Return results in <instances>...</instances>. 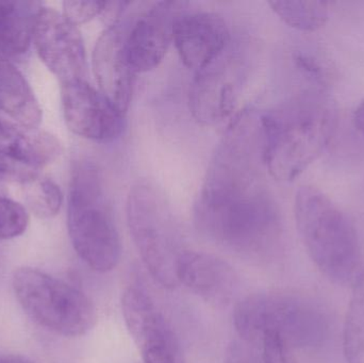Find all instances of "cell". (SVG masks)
<instances>
[{"label": "cell", "instance_id": "5bb4252c", "mask_svg": "<svg viewBox=\"0 0 364 363\" xmlns=\"http://www.w3.org/2000/svg\"><path fill=\"white\" fill-rule=\"evenodd\" d=\"M230 40L226 21L218 13L181 12L173 28L177 53L184 65L195 72L210 65Z\"/></svg>", "mask_w": 364, "mask_h": 363}, {"label": "cell", "instance_id": "7402d4cb", "mask_svg": "<svg viewBox=\"0 0 364 363\" xmlns=\"http://www.w3.org/2000/svg\"><path fill=\"white\" fill-rule=\"evenodd\" d=\"M29 224L27 209L8 196L0 194V239L10 240L21 236Z\"/></svg>", "mask_w": 364, "mask_h": 363}, {"label": "cell", "instance_id": "d4e9b609", "mask_svg": "<svg viewBox=\"0 0 364 363\" xmlns=\"http://www.w3.org/2000/svg\"><path fill=\"white\" fill-rule=\"evenodd\" d=\"M36 173V170L21 166V164L0 155V194H6L4 188L9 183L21 185Z\"/></svg>", "mask_w": 364, "mask_h": 363}, {"label": "cell", "instance_id": "30bf717a", "mask_svg": "<svg viewBox=\"0 0 364 363\" xmlns=\"http://www.w3.org/2000/svg\"><path fill=\"white\" fill-rule=\"evenodd\" d=\"M122 313L144 363H184L174 330L143 288L125 290Z\"/></svg>", "mask_w": 364, "mask_h": 363}, {"label": "cell", "instance_id": "83f0119b", "mask_svg": "<svg viewBox=\"0 0 364 363\" xmlns=\"http://www.w3.org/2000/svg\"><path fill=\"white\" fill-rule=\"evenodd\" d=\"M0 363H36L32 360L28 359V358L23 357V356L12 355L8 356V357L2 358L0 359Z\"/></svg>", "mask_w": 364, "mask_h": 363}, {"label": "cell", "instance_id": "6da1fadb", "mask_svg": "<svg viewBox=\"0 0 364 363\" xmlns=\"http://www.w3.org/2000/svg\"><path fill=\"white\" fill-rule=\"evenodd\" d=\"M263 168L260 117L246 110L220 139L195 204V225L205 238L247 257L275 253L284 229Z\"/></svg>", "mask_w": 364, "mask_h": 363}, {"label": "cell", "instance_id": "cb8c5ba5", "mask_svg": "<svg viewBox=\"0 0 364 363\" xmlns=\"http://www.w3.org/2000/svg\"><path fill=\"white\" fill-rule=\"evenodd\" d=\"M105 6V1H64L62 14L70 23L78 26L102 15Z\"/></svg>", "mask_w": 364, "mask_h": 363}, {"label": "cell", "instance_id": "9c48e42d", "mask_svg": "<svg viewBox=\"0 0 364 363\" xmlns=\"http://www.w3.org/2000/svg\"><path fill=\"white\" fill-rule=\"evenodd\" d=\"M33 44L41 60L61 85L85 79L87 57L82 36L78 26L62 13L41 6L34 21Z\"/></svg>", "mask_w": 364, "mask_h": 363}, {"label": "cell", "instance_id": "2e32d148", "mask_svg": "<svg viewBox=\"0 0 364 363\" xmlns=\"http://www.w3.org/2000/svg\"><path fill=\"white\" fill-rule=\"evenodd\" d=\"M62 151L53 134L0 117V155L36 170L55 162Z\"/></svg>", "mask_w": 364, "mask_h": 363}, {"label": "cell", "instance_id": "8992f818", "mask_svg": "<svg viewBox=\"0 0 364 363\" xmlns=\"http://www.w3.org/2000/svg\"><path fill=\"white\" fill-rule=\"evenodd\" d=\"M128 229L151 277L166 289L178 286L177 264L184 251L174 215L164 193L149 181L130 188L126 202Z\"/></svg>", "mask_w": 364, "mask_h": 363}, {"label": "cell", "instance_id": "9a60e30c", "mask_svg": "<svg viewBox=\"0 0 364 363\" xmlns=\"http://www.w3.org/2000/svg\"><path fill=\"white\" fill-rule=\"evenodd\" d=\"M178 285L210 304H229L239 287L235 270L224 260L203 251H182L177 264Z\"/></svg>", "mask_w": 364, "mask_h": 363}, {"label": "cell", "instance_id": "8fae6325", "mask_svg": "<svg viewBox=\"0 0 364 363\" xmlns=\"http://www.w3.org/2000/svg\"><path fill=\"white\" fill-rule=\"evenodd\" d=\"M61 102L66 125L77 136L108 143L123 134L125 114L85 79L61 85Z\"/></svg>", "mask_w": 364, "mask_h": 363}, {"label": "cell", "instance_id": "5b68a950", "mask_svg": "<svg viewBox=\"0 0 364 363\" xmlns=\"http://www.w3.org/2000/svg\"><path fill=\"white\" fill-rule=\"evenodd\" d=\"M239 339L256 343L264 335L282 338L291 349H314L328 338L329 318L312 298L288 292H261L240 300L233 311Z\"/></svg>", "mask_w": 364, "mask_h": 363}, {"label": "cell", "instance_id": "4316f807", "mask_svg": "<svg viewBox=\"0 0 364 363\" xmlns=\"http://www.w3.org/2000/svg\"><path fill=\"white\" fill-rule=\"evenodd\" d=\"M354 123L357 129L364 136V99L357 107L356 111H355Z\"/></svg>", "mask_w": 364, "mask_h": 363}, {"label": "cell", "instance_id": "484cf974", "mask_svg": "<svg viewBox=\"0 0 364 363\" xmlns=\"http://www.w3.org/2000/svg\"><path fill=\"white\" fill-rule=\"evenodd\" d=\"M225 363H260L258 349L252 343L237 339L229 345Z\"/></svg>", "mask_w": 364, "mask_h": 363}, {"label": "cell", "instance_id": "ffe728a7", "mask_svg": "<svg viewBox=\"0 0 364 363\" xmlns=\"http://www.w3.org/2000/svg\"><path fill=\"white\" fill-rule=\"evenodd\" d=\"M272 10L294 29L314 32L328 21V4L325 1H269Z\"/></svg>", "mask_w": 364, "mask_h": 363}, {"label": "cell", "instance_id": "603a6c76", "mask_svg": "<svg viewBox=\"0 0 364 363\" xmlns=\"http://www.w3.org/2000/svg\"><path fill=\"white\" fill-rule=\"evenodd\" d=\"M260 363H295L291 347L279 337L264 335L256 343Z\"/></svg>", "mask_w": 364, "mask_h": 363}, {"label": "cell", "instance_id": "52a82bcc", "mask_svg": "<svg viewBox=\"0 0 364 363\" xmlns=\"http://www.w3.org/2000/svg\"><path fill=\"white\" fill-rule=\"evenodd\" d=\"M13 290L34 322L64 337L87 334L96 323V309L80 290L42 271L21 268L12 278Z\"/></svg>", "mask_w": 364, "mask_h": 363}, {"label": "cell", "instance_id": "7a4b0ae2", "mask_svg": "<svg viewBox=\"0 0 364 363\" xmlns=\"http://www.w3.org/2000/svg\"><path fill=\"white\" fill-rule=\"evenodd\" d=\"M265 168L292 181L318 159L337 128V111L322 90L307 91L260 115Z\"/></svg>", "mask_w": 364, "mask_h": 363}, {"label": "cell", "instance_id": "e0dca14e", "mask_svg": "<svg viewBox=\"0 0 364 363\" xmlns=\"http://www.w3.org/2000/svg\"><path fill=\"white\" fill-rule=\"evenodd\" d=\"M0 112L30 129H36L42 121V109L29 83L0 53Z\"/></svg>", "mask_w": 364, "mask_h": 363}, {"label": "cell", "instance_id": "ac0fdd59", "mask_svg": "<svg viewBox=\"0 0 364 363\" xmlns=\"http://www.w3.org/2000/svg\"><path fill=\"white\" fill-rule=\"evenodd\" d=\"M40 2H0V53L8 58H19L33 43L34 21Z\"/></svg>", "mask_w": 364, "mask_h": 363}, {"label": "cell", "instance_id": "3957f363", "mask_svg": "<svg viewBox=\"0 0 364 363\" xmlns=\"http://www.w3.org/2000/svg\"><path fill=\"white\" fill-rule=\"evenodd\" d=\"M294 215L301 242L318 271L336 285H354L363 270V253L348 215L310 185L296 192Z\"/></svg>", "mask_w": 364, "mask_h": 363}, {"label": "cell", "instance_id": "7c38bea8", "mask_svg": "<svg viewBox=\"0 0 364 363\" xmlns=\"http://www.w3.org/2000/svg\"><path fill=\"white\" fill-rule=\"evenodd\" d=\"M181 6V2H154L132 21H125L126 51L136 74L154 70L164 61Z\"/></svg>", "mask_w": 364, "mask_h": 363}, {"label": "cell", "instance_id": "4fadbf2b", "mask_svg": "<svg viewBox=\"0 0 364 363\" xmlns=\"http://www.w3.org/2000/svg\"><path fill=\"white\" fill-rule=\"evenodd\" d=\"M125 21L108 26L93 50V70L100 91L126 114L134 93V75L126 51Z\"/></svg>", "mask_w": 364, "mask_h": 363}, {"label": "cell", "instance_id": "277c9868", "mask_svg": "<svg viewBox=\"0 0 364 363\" xmlns=\"http://www.w3.org/2000/svg\"><path fill=\"white\" fill-rule=\"evenodd\" d=\"M70 241L92 270L107 273L121 259L122 243L100 168L89 160L75 164L68 206Z\"/></svg>", "mask_w": 364, "mask_h": 363}, {"label": "cell", "instance_id": "d6986e66", "mask_svg": "<svg viewBox=\"0 0 364 363\" xmlns=\"http://www.w3.org/2000/svg\"><path fill=\"white\" fill-rule=\"evenodd\" d=\"M346 363H364V269L353 285L342 335Z\"/></svg>", "mask_w": 364, "mask_h": 363}, {"label": "cell", "instance_id": "44dd1931", "mask_svg": "<svg viewBox=\"0 0 364 363\" xmlns=\"http://www.w3.org/2000/svg\"><path fill=\"white\" fill-rule=\"evenodd\" d=\"M21 185L26 205L36 217L49 219L59 213L63 204V194L53 179L36 173Z\"/></svg>", "mask_w": 364, "mask_h": 363}, {"label": "cell", "instance_id": "ba28073f", "mask_svg": "<svg viewBox=\"0 0 364 363\" xmlns=\"http://www.w3.org/2000/svg\"><path fill=\"white\" fill-rule=\"evenodd\" d=\"M247 49L232 42L210 65L195 72L188 94L193 117L203 125H218L228 119L239 102L248 76Z\"/></svg>", "mask_w": 364, "mask_h": 363}]
</instances>
